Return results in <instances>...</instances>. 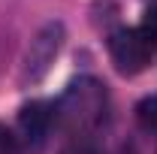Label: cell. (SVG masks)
<instances>
[{
    "instance_id": "6da1fadb",
    "label": "cell",
    "mask_w": 157,
    "mask_h": 154,
    "mask_svg": "<svg viewBox=\"0 0 157 154\" xmlns=\"http://www.w3.org/2000/svg\"><path fill=\"white\" fill-rule=\"evenodd\" d=\"M55 118L73 136L97 133L100 127L109 121V94H106V85L97 82V79H91V76L76 79L63 91L60 103L55 106Z\"/></svg>"
},
{
    "instance_id": "7a4b0ae2",
    "label": "cell",
    "mask_w": 157,
    "mask_h": 154,
    "mask_svg": "<svg viewBox=\"0 0 157 154\" xmlns=\"http://www.w3.org/2000/svg\"><path fill=\"white\" fill-rule=\"evenodd\" d=\"M60 45H63V24H60V21L42 24L39 33L30 39V45H27L21 82H39V79L52 70V64H55V58H58Z\"/></svg>"
},
{
    "instance_id": "3957f363",
    "label": "cell",
    "mask_w": 157,
    "mask_h": 154,
    "mask_svg": "<svg viewBox=\"0 0 157 154\" xmlns=\"http://www.w3.org/2000/svg\"><path fill=\"white\" fill-rule=\"evenodd\" d=\"M109 55H112V64L121 76H136L148 67L154 48L145 42L139 27H118L109 37Z\"/></svg>"
},
{
    "instance_id": "277c9868",
    "label": "cell",
    "mask_w": 157,
    "mask_h": 154,
    "mask_svg": "<svg viewBox=\"0 0 157 154\" xmlns=\"http://www.w3.org/2000/svg\"><path fill=\"white\" fill-rule=\"evenodd\" d=\"M55 121V106L42 103V100H33V103H24L18 112V130L21 136L30 142V145H42L45 136H48V127Z\"/></svg>"
},
{
    "instance_id": "5b68a950",
    "label": "cell",
    "mask_w": 157,
    "mask_h": 154,
    "mask_svg": "<svg viewBox=\"0 0 157 154\" xmlns=\"http://www.w3.org/2000/svg\"><path fill=\"white\" fill-rule=\"evenodd\" d=\"M139 33H142V37H145V42H148V45L157 52V3L145 9L142 24H139Z\"/></svg>"
},
{
    "instance_id": "8992f818",
    "label": "cell",
    "mask_w": 157,
    "mask_h": 154,
    "mask_svg": "<svg viewBox=\"0 0 157 154\" xmlns=\"http://www.w3.org/2000/svg\"><path fill=\"white\" fill-rule=\"evenodd\" d=\"M139 115V124L145 127V130H157V97H148V100H142L136 109Z\"/></svg>"
},
{
    "instance_id": "52a82bcc",
    "label": "cell",
    "mask_w": 157,
    "mask_h": 154,
    "mask_svg": "<svg viewBox=\"0 0 157 154\" xmlns=\"http://www.w3.org/2000/svg\"><path fill=\"white\" fill-rule=\"evenodd\" d=\"M0 154H21L18 136L12 133L6 124H0Z\"/></svg>"
},
{
    "instance_id": "ba28073f",
    "label": "cell",
    "mask_w": 157,
    "mask_h": 154,
    "mask_svg": "<svg viewBox=\"0 0 157 154\" xmlns=\"http://www.w3.org/2000/svg\"><path fill=\"white\" fill-rule=\"evenodd\" d=\"M63 154H97V151H94L88 142H78V145H73V148H67Z\"/></svg>"
}]
</instances>
